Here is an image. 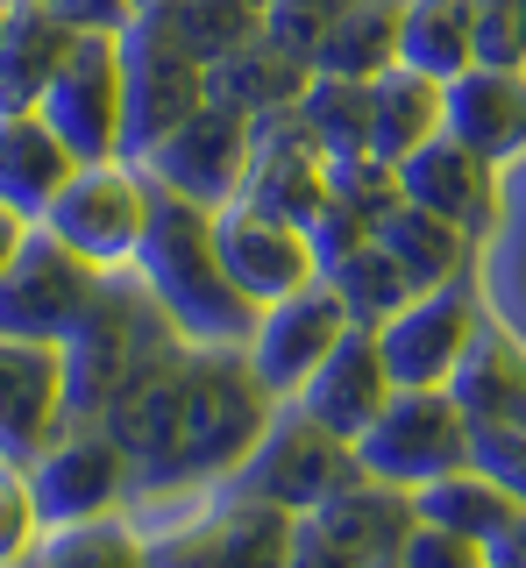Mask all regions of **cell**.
Here are the masks:
<instances>
[{
    "label": "cell",
    "mask_w": 526,
    "mask_h": 568,
    "mask_svg": "<svg viewBox=\"0 0 526 568\" xmlns=\"http://www.w3.org/2000/svg\"><path fill=\"white\" fill-rule=\"evenodd\" d=\"M135 271H143L150 298L171 313V327H179L192 348H250L256 306L242 298V284L227 277V263H221L214 206L179 200V192L156 185V213H150L143 248H135Z\"/></svg>",
    "instance_id": "1"
},
{
    "label": "cell",
    "mask_w": 526,
    "mask_h": 568,
    "mask_svg": "<svg viewBox=\"0 0 526 568\" xmlns=\"http://www.w3.org/2000/svg\"><path fill=\"white\" fill-rule=\"evenodd\" d=\"M156 342H185L171 327V313L150 298V284L135 263L121 271H100L93 306L72 320L64 334V419H100L129 384H143L150 369H164V348Z\"/></svg>",
    "instance_id": "2"
},
{
    "label": "cell",
    "mask_w": 526,
    "mask_h": 568,
    "mask_svg": "<svg viewBox=\"0 0 526 568\" xmlns=\"http://www.w3.org/2000/svg\"><path fill=\"white\" fill-rule=\"evenodd\" d=\"M271 426V390L256 384L242 348H192L185 363V405H179V448L164 476H214L242 469V455Z\"/></svg>",
    "instance_id": "3"
},
{
    "label": "cell",
    "mask_w": 526,
    "mask_h": 568,
    "mask_svg": "<svg viewBox=\"0 0 526 568\" xmlns=\"http://www.w3.org/2000/svg\"><path fill=\"white\" fill-rule=\"evenodd\" d=\"M192 106H206V64L185 50L164 8H143L121 29V156L143 164Z\"/></svg>",
    "instance_id": "4"
},
{
    "label": "cell",
    "mask_w": 526,
    "mask_h": 568,
    "mask_svg": "<svg viewBox=\"0 0 526 568\" xmlns=\"http://www.w3.org/2000/svg\"><path fill=\"white\" fill-rule=\"evenodd\" d=\"M348 448H356L363 476H377L392 490H419V484H434V476L469 462V413L448 398V384H427V390L398 384L384 398V413Z\"/></svg>",
    "instance_id": "5"
},
{
    "label": "cell",
    "mask_w": 526,
    "mask_h": 568,
    "mask_svg": "<svg viewBox=\"0 0 526 568\" xmlns=\"http://www.w3.org/2000/svg\"><path fill=\"white\" fill-rule=\"evenodd\" d=\"M150 213H156V178L143 164H129V156H100V164H79L64 178V192L50 200L43 227L64 248H79L93 271H121L143 248Z\"/></svg>",
    "instance_id": "6"
},
{
    "label": "cell",
    "mask_w": 526,
    "mask_h": 568,
    "mask_svg": "<svg viewBox=\"0 0 526 568\" xmlns=\"http://www.w3.org/2000/svg\"><path fill=\"white\" fill-rule=\"evenodd\" d=\"M356 476V448L342 434H327L321 419H306L285 398V413L263 426V440L242 455V490L271 511H313L321 497H335Z\"/></svg>",
    "instance_id": "7"
},
{
    "label": "cell",
    "mask_w": 526,
    "mask_h": 568,
    "mask_svg": "<svg viewBox=\"0 0 526 568\" xmlns=\"http://www.w3.org/2000/svg\"><path fill=\"white\" fill-rule=\"evenodd\" d=\"M93 292H100L93 263H85L79 248H64L43 221H29L22 248H14L8 271H0V334H22V342H64L72 320L93 306Z\"/></svg>",
    "instance_id": "8"
},
{
    "label": "cell",
    "mask_w": 526,
    "mask_h": 568,
    "mask_svg": "<svg viewBox=\"0 0 526 568\" xmlns=\"http://www.w3.org/2000/svg\"><path fill=\"white\" fill-rule=\"evenodd\" d=\"M250 150H256V114L206 93V106H192L179 129L143 156V171L164 192H179V200L227 206L242 192V178H250Z\"/></svg>",
    "instance_id": "9"
},
{
    "label": "cell",
    "mask_w": 526,
    "mask_h": 568,
    "mask_svg": "<svg viewBox=\"0 0 526 568\" xmlns=\"http://www.w3.org/2000/svg\"><path fill=\"white\" fill-rule=\"evenodd\" d=\"M348 327H356V320H348V306L335 298V284L313 277L292 298H271V306L256 313V334H250L242 355H250L256 384L271 390V398H300V384L335 355V342Z\"/></svg>",
    "instance_id": "10"
},
{
    "label": "cell",
    "mask_w": 526,
    "mask_h": 568,
    "mask_svg": "<svg viewBox=\"0 0 526 568\" xmlns=\"http://www.w3.org/2000/svg\"><path fill=\"white\" fill-rule=\"evenodd\" d=\"M43 121L79 164L121 156V36H79L43 93Z\"/></svg>",
    "instance_id": "11"
},
{
    "label": "cell",
    "mask_w": 526,
    "mask_h": 568,
    "mask_svg": "<svg viewBox=\"0 0 526 568\" xmlns=\"http://www.w3.org/2000/svg\"><path fill=\"white\" fill-rule=\"evenodd\" d=\"M22 469H29L43 526H72V519H100L121 497V484H129V448H121L108 426L64 419L58 440H50L37 462H22Z\"/></svg>",
    "instance_id": "12"
},
{
    "label": "cell",
    "mask_w": 526,
    "mask_h": 568,
    "mask_svg": "<svg viewBox=\"0 0 526 568\" xmlns=\"http://www.w3.org/2000/svg\"><path fill=\"white\" fill-rule=\"evenodd\" d=\"M469 334H477V284L455 277V284L419 292L413 306H398L377 327V348H384V363H392V384L427 390V384H448L455 377Z\"/></svg>",
    "instance_id": "13"
},
{
    "label": "cell",
    "mask_w": 526,
    "mask_h": 568,
    "mask_svg": "<svg viewBox=\"0 0 526 568\" xmlns=\"http://www.w3.org/2000/svg\"><path fill=\"white\" fill-rule=\"evenodd\" d=\"M214 242H221L227 277L242 284V298H250L256 313L271 306V298H292L300 284L321 277L306 227L277 221V213H263V206H250V200H227V206H214Z\"/></svg>",
    "instance_id": "14"
},
{
    "label": "cell",
    "mask_w": 526,
    "mask_h": 568,
    "mask_svg": "<svg viewBox=\"0 0 526 568\" xmlns=\"http://www.w3.org/2000/svg\"><path fill=\"white\" fill-rule=\"evenodd\" d=\"M235 200H250L277 221L306 227L327 206V150L313 142V129L300 121V106H277L256 114V150H250V178H242Z\"/></svg>",
    "instance_id": "15"
},
{
    "label": "cell",
    "mask_w": 526,
    "mask_h": 568,
    "mask_svg": "<svg viewBox=\"0 0 526 568\" xmlns=\"http://www.w3.org/2000/svg\"><path fill=\"white\" fill-rule=\"evenodd\" d=\"M64 426V348L0 334V455L37 462Z\"/></svg>",
    "instance_id": "16"
},
{
    "label": "cell",
    "mask_w": 526,
    "mask_h": 568,
    "mask_svg": "<svg viewBox=\"0 0 526 568\" xmlns=\"http://www.w3.org/2000/svg\"><path fill=\"white\" fill-rule=\"evenodd\" d=\"M398 200L442 213V221H455L469 242L490 235V221H498V164H484L469 142H455L448 129L434 142H419V150L398 164Z\"/></svg>",
    "instance_id": "17"
},
{
    "label": "cell",
    "mask_w": 526,
    "mask_h": 568,
    "mask_svg": "<svg viewBox=\"0 0 526 568\" xmlns=\"http://www.w3.org/2000/svg\"><path fill=\"white\" fill-rule=\"evenodd\" d=\"M392 363H384V348H377V327H348L335 355H327L321 369L300 384V413L306 419H321L327 434H342V440H356L363 426H371L384 413V398H392Z\"/></svg>",
    "instance_id": "18"
},
{
    "label": "cell",
    "mask_w": 526,
    "mask_h": 568,
    "mask_svg": "<svg viewBox=\"0 0 526 568\" xmlns=\"http://www.w3.org/2000/svg\"><path fill=\"white\" fill-rule=\"evenodd\" d=\"M448 135L469 142L484 164L526 156V71L469 64L448 79Z\"/></svg>",
    "instance_id": "19"
},
{
    "label": "cell",
    "mask_w": 526,
    "mask_h": 568,
    "mask_svg": "<svg viewBox=\"0 0 526 568\" xmlns=\"http://www.w3.org/2000/svg\"><path fill=\"white\" fill-rule=\"evenodd\" d=\"M72 171H79V156L64 150V135L43 121V106H29V114H0V206H8V213L43 221Z\"/></svg>",
    "instance_id": "20"
},
{
    "label": "cell",
    "mask_w": 526,
    "mask_h": 568,
    "mask_svg": "<svg viewBox=\"0 0 526 568\" xmlns=\"http://www.w3.org/2000/svg\"><path fill=\"white\" fill-rule=\"evenodd\" d=\"M79 36L58 22L50 0H8V29H0V114H29L43 106L50 79H58L64 50Z\"/></svg>",
    "instance_id": "21"
},
{
    "label": "cell",
    "mask_w": 526,
    "mask_h": 568,
    "mask_svg": "<svg viewBox=\"0 0 526 568\" xmlns=\"http://www.w3.org/2000/svg\"><path fill=\"white\" fill-rule=\"evenodd\" d=\"M442 129H448V79H427L413 64H392L371 79V150L384 164H406Z\"/></svg>",
    "instance_id": "22"
},
{
    "label": "cell",
    "mask_w": 526,
    "mask_h": 568,
    "mask_svg": "<svg viewBox=\"0 0 526 568\" xmlns=\"http://www.w3.org/2000/svg\"><path fill=\"white\" fill-rule=\"evenodd\" d=\"M448 398L469 419H519L526 426V348L513 334H498L484 313H477V334H469L463 363L448 377Z\"/></svg>",
    "instance_id": "23"
},
{
    "label": "cell",
    "mask_w": 526,
    "mask_h": 568,
    "mask_svg": "<svg viewBox=\"0 0 526 568\" xmlns=\"http://www.w3.org/2000/svg\"><path fill=\"white\" fill-rule=\"evenodd\" d=\"M377 242L392 248V263L413 277V292L455 284V277H463V263H469V235H463V227L442 221V213H427V206H413V200H398L377 221Z\"/></svg>",
    "instance_id": "24"
},
{
    "label": "cell",
    "mask_w": 526,
    "mask_h": 568,
    "mask_svg": "<svg viewBox=\"0 0 526 568\" xmlns=\"http://www.w3.org/2000/svg\"><path fill=\"white\" fill-rule=\"evenodd\" d=\"M398 29H406V0H348L327 22L313 71H342V79H377L398 64Z\"/></svg>",
    "instance_id": "25"
},
{
    "label": "cell",
    "mask_w": 526,
    "mask_h": 568,
    "mask_svg": "<svg viewBox=\"0 0 526 568\" xmlns=\"http://www.w3.org/2000/svg\"><path fill=\"white\" fill-rule=\"evenodd\" d=\"M313 64L292 58L285 43H271V36H256L250 50H235V58H221L214 71H206V93L242 106V114H277V106H292L306 93Z\"/></svg>",
    "instance_id": "26"
},
{
    "label": "cell",
    "mask_w": 526,
    "mask_h": 568,
    "mask_svg": "<svg viewBox=\"0 0 526 568\" xmlns=\"http://www.w3.org/2000/svg\"><path fill=\"white\" fill-rule=\"evenodd\" d=\"M398 64L455 79L477 64V0H406V29H398Z\"/></svg>",
    "instance_id": "27"
},
{
    "label": "cell",
    "mask_w": 526,
    "mask_h": 568,
    "mask_svg": "<svg viewBox=\"0 0 526 568\" xmlns=\"http://www.w3.org/2000/svg\"><path fill=\"white\" fill-rule=\"evenodd\" d=\"M413 511L427 526H448V532H463V540H490L505 519L519 511V497H505L490 476H477L463 462V469H448V476H434V484H419L413 490Z\"/></svg>",
    "instance_id": "28"
},
{
    "label": "cell",
    "mask_w": 526,
    "mask_h": 568,
    "mask_svg": "<svg viewBox=\"0 0 526 568\" xmlns=\"http://www.w3.org/2000/svg\"><path fill=\"white\" fill-rule=\"evenodd\" d=\"M327 156H363L371 150V79H342V71H313L306 93L292 100Z\"/></svg>",
    "instance_id": "29"
},
{
    "label": "cell",
    "mask_w": 526,
    "mask_h": 568,
    "mask_svg": "<svg viewBox=\"0 0 526 568\" xmlns=\"http://www.w3.org/2000/svg\"><path fill=\"white\" fill-rule=\"evenodd\" d=\"M327 284H335V298L348 306V320H356V327H384V320H392L398 306H413V277L398 271L392 263V248H384L377 235L356 248V256H342L335 271H321Z\"/></svg>",
    "instance_id": "30"
},
{
    "label": "cell",
    "mask_w": 526,
    "mask_h": 568,
    "mask_svg": "<svg viewBox=\"0 0 526 568\" xmlns=\"http://www.w3.org/2000/svg\"><path fill=\"white\" fill-rule=\"evenodd\" d=\"M171 29L185 36V50L214 71L221 58H235V50H250L263 36V0H171Z\"/></svg>",
    "instance_id": "31"
},
{
    "label": "cell",
    "mask_w": 526,
    "mask_h": 568,
    "mask_svg": "<svg viewBox=\"0 0 526 568\" xmlns=\"http://www.w3.org/2000/svg\"><path fill=\"white\" fill-rule=\"evenodd\" d=\"M37 568H150L143 540L121 519H72V526H43L37 540Z\"/></svg>",
    "instance_id": "32"
},
{
    "label": "cell",
    "mask_w": 526,
    "mask_h": 568,
    "mask_svg": "<svg viewBox=\"0 0 526 568\" xmlns=\"http://www.w3.org/2000/svg\"><path fill=\"white\" fill-rule=\"evenodd\" d=\"M469 469L526 505V426L519 419H469Z\"/></svg>",
    "instance_id": "33"
},
{
    "label": "cell",
    "mask_w": 526,
    "mask_h": 568,
    "mask_svg": "<svg viewBox=\"0 0 526 568\" xmlns=\"http://www.w3.org/2000/svg\"><path fill=\"white\" fill-rule=\"evenodd\" d=\"M37 540H43V511H37V490H29V469L0 455V568L29 561Z\"/></svg>",
    "instance_id": "34"
},
{
    "label": "cell",
    "mask_w": 526,
    "mask_h": 568,
    "mask_svg": "<svg viewBox=\"0 0 526 568\" xmlns=\"http://www.w3.org/2000/svg\"><path fill=\"white\" fill-rule=\"evenodd\" d=\"M477 64L526 71V0H477Z\"/></svg>",
    "instance_id": "35"
},
{
    "label": "cell",
    "mask_w": 526,
    "mask_h": 568,
    "mask_svg": "<svg viewBox=\"0 0 526 568\" xmlns=\"http://www.w3.org/2000/svg\"><path fill=\"white\" fill-rule=\"evenodd\" d=\"M398 561H406V568H490L484 540H463V532L427 526V519H413V532L398 540Z\"/></svg>",
    "instance_id": "36"
},
{
    "label": "cell",
    "mask_w": 526,
    "mask_h": 568,
    "mask_svg": "<svg viewBox=\"0 0 526 568\" xmlns=\"http://www.w3.org/2000/svg\"><path fill=\"white\" fill-rule=\"evenodd\" d=\"M371 235H377V227L363 221L356 206H342V200H327V206L306 221V242H313V263H321V271H335L342 256H356V248L371 242Z\"/></svg>",
    "instance_id": "37"
},
{
    "label": "cell",
    "mask_w": 526,
    "mask_h": 568,
    "mask_svg": "<svg viewBox=\"0 0 526 568\" xmlns=\"http://www.w3.org/2000/svg\"><path fill=\"white\" fill-rule=\"evenodd\" d=\"M277 568H363V561L348 555V547L313 519V511H300V519L285 526V561H277Z\"/></svg>",
    "instance_id": "38"
},
{
    "label": "cell",
    "mask_w": 526,
    "mask_h": 568,
    "mask_svg": "<svg viewBox=\"0 0 526 568\" xmlns=\"http://www.w3.org/2000/svg\"><path fill=\"white\" fill-rule=\"evenodd\" d=\"M50 8H58V22L72 36H121L143 14V0H50Z\"/></svg>",
    "instance_id": "39"
},
{
    "label": "cell",
    "mask_w": 526,
    "mask_h": 568,
    "mask_svg": "<svg viewBox=\"0 0 526 568\" xmlns=\"http://www.w3.org/2000/svg\"><path fill=\"white\" fill-rule=\"evenodd\" d=\"M484 561H490V568H526V505L484 540Z\"/></svg>",
    "instance_id": "40"
},
{
    "label": "cell",
    "mask_w": 526,
    "mask_h": 568,
    "mask_svg": "<svg viewBox=\"0 0 526 568\" xmlns=\"http://www.w3.org/2000/svg\"><path fill=\"white\" fill-rule=\"evenodd\" d=\"M22 235H29V221H22V213H8V206H0V271H8V256L22 248Z\"/></svg>",
    "instance_id": "41"
},
{
    "label": "cell",
    "mask_w": 526,
    "mask_h": 568,
    "mask_svg": "<svg viewBox=\"0 0 526 568\" xmlns=\"http://www.w3.org/2000/svg\"><path fill=\"white\" fill-rule=\"evenodd\" d=\"M363 568H406V561H398V555H384V561H363Z\"/></svg>",
    "instance_id": "42"
},
{
    "label": "cell",
    "mask_w": 526,
    "mask_h": 568,
    "mask_svg": "<svg viewBox=\"0 0 526 568\" xmlns=\"http://www.w3.org/2000/svg\"><path fill=\"white\" fill-rule=\"evenodd\" d=\"M8 568H37V555H29V561H8Z\"/></svg>",
    "instance_id": "43"
},
{
    "label": "cell",
    "mask_w": 526,
    "mask_h": 568,
    "mask_svg": "<svg viewBox=\"0 0 526 568\" xmlns=\"http://www.w3.org/2000/svg\"><path fill=\"white\" fill-rule=\"evenodd\" d=\"M0 29H8V0H0Z\"/></svg>",
    "instance_id": "44"
},
{
    "label": "cell",
    "mask_w": 526,
    "mask_h": 568,
    "mask_svg": "<svg viewBox=\"0 0 526 568\" xmlns=\"http://www.w3.org/2000/svg\"><path fill=\"white\" fill-rule=\"evenodd\" d=\"M143 8H171V0H143Z\"/></svg>",
    "instance_id": "45"
}]
</instances>
